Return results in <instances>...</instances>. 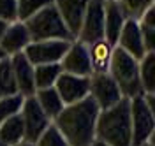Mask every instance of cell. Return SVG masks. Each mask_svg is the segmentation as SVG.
I'll return each mask as SVG.
<instances>
[{
  "instance_id": "2",
  "label": "cell",
  "mask_w": 155,
  "mask_h": 146,
  "mask_svg": "<svg viewBox=\"0 0 155 146\" xmlns=\"http://www.w3.org/2000/svg\"><path fill=\"white\" fill-rule=\"evenodd\" d=\"M95 141L107 146H132L129 99L124 97L115 106L99 111L95 122Z\"/></svg>"
},
{
  "instance_id": "11",
  "label": "cell",
  "mask_w": 155,
  "mask_h": 146,
  "mask_svg": "<svg viewBox=\"0 0 155 146\" xmlns=\"http://www.w3.org/2000/svg\"><path fill=\"white\" fill-rule=\"evenodd\" d=\"M62 72L74 74V76H90L92 67H90V58H88V48L87 44L72 41L69 44L65 55L60 60Z\"/></svg>"
},
{
  "instance_id": "28",
  "label": "cell",
  "mask_w": 155,
  "mask_h": 146,
  "mask_svg": "<svg viewBox=\"0 0 155 146\" xmlns=\"http://www.w3.org/2000/svg\"><path fill=\"white\" fill-rule=\"evenodd\" d=\"M0 20L5 23L18 21V0H0Z\"/></svg>"
},
{
  "instance_id": "12",
  "label": "cell",
  "mask_w": 155,
  "mask_h": 146,
  "mask_svg": "<svg viewBox=\"0 0 155 146\" xmlns=\"http://www.w3.org/2000/svg\"><path fill=\"white\" fill-rule=\"evenodd\" d=\"M11 70L14 76V83L21 97H32L35 93V81H34V65L30 63L23 53L9 57Z\"/></svg>"
},
{
  "instance_id": "6",
  "label": "cell",
  "mask_w": 155,
  "mask_h": 146,
  "mask_svg": "<svg viewBox=\"0 0 155 146\" xmlns=\"http://www.w3.org/2000/svg\"><path fill=\"white\" fill-rule=\"evenodd\" d=\"M104 4L106 0H88L76 41L88 46L95 41L104 39Z\"/></svg>"
},
{
  "instance_id": "5",
  "label": "cell",
  "mask_w": 155,
  "mask_h": 146,
  "mask_svg": "<svg viewBox=\"0 0 155 146\" xmlns=\"http://www.w3.org/2000/svg\"><path fill=\"white\" fill-rule=\"evenodd\" d=\"M130 102V132L132 146H141L152 136H155V111L150 109L143 95L129 99Z\"/></svg>"
},
{
  "instance_id": "16",
  "label": "cell",
  "mask_w": 155,
  "mask_h": 146,
  "mask_svg": "<svg viewBox=\"0 0 155 146\" xmlns=\"http://www.w3.org/2000/svg\"><path fill=\"white\" fill-rule=\"evenodd\" d=\"M124 23H125V18L118 7V4L113 0H106L104 4V41H107L111 46H116V41H118Z\"/></svg>"
},
{
  "instance_id": "32",
  "label": "cell",
  "mask_w": 155,
  "mask_h": 146,
  "mask_svg": "<svg viewBox=\"0 0 155 146\" xmlns=\"http://www.w3.org/2000/svg\"><path fill=\"white\" fill-rule=\"evenodd\" d=\"M90 146H107V144H104V143H101V141H94Z\"/></svg>"
},
{
  "instance_id": "9",
  "label": "cell",
  "mask_w": 155,
  "mask_h": 146,
  "mask_svg": "<svg viewBox=\"0 0 155 146\" xmlns=\"http://www.w3.org/2000/svg\"><path fill=\"white\" fill-rule=\"evenodd\" d=\"M69 44L71 42L67 41H37V42H30L23 49V55L34 67L44 63H60Z\"/></svg>"
},
{
  "instance_id": "10",
  "label": "cell",
  "mask_w": 155,
  "mask_h": 146,
  "mask_svg": "<svg viewBox=\"0 0 155 146\" xmlns=\"http://www.w3.org/2000/svg\"><path fill=\"white\" fill-rule=\"evenodd\" d=\"M88 88H90V76H74L62 72L55 81V90L65 106L88 97Z\"/></svg>"
},
{
  "instance_id": "25",
  "label": "cell",
  "mask_w": 155,
  "mask_h": 146,
  "mask_svg": "<svg viewBox=\"0 0 155 146\" xmlns=\"http://www.w3.org/2000/svg\"><path fill=\"white\" fill-rule=\"evenodd\" d=\"M53 4V0H18V21H27L35 12Z\"/></svg>"
},
{
  "instance_id": "14",
  "label": "cell",
  "mask_w": 155,
  "mask_h": 146,
  "mask_svg": "<svg viewBox=\"0 0 155 146\" xmlns=\"http://www.w3.org/2000/svg\"><path fill=\"white\" fill-rule=\"evenodd\" d=\"M116 46L120 49H124L125 53H129L136 60H141L148 53L145 49L139 23L136 20H125L124 27H122V32L118 35V41H116Z\"/></svg>"
},
{
  "instance_id": "4",
  "label": "cell",
  "mask_w": 155,
  "mask_h": 146,
  "mask_svg": "<svg viewBox=\"0 0 155 146\" xmlns=\"http://www.w3.org/2000/svg\"><path fill=\"white\" fill-rule=\"evenodd\" d=\"M23 23L28 30L32 42H37V41H67V42H72L74 41L53 4L41 9Z\"/></svg>"
},
{
  "instance_id": "22",
  "label": "cell",
  "mask_w": 155,
  "mask_h": 146,
  "mask_svg": "<svg viewBox=\"0 0 155 146\" xmlns=\"http://www.w3.org/2000/svg\"><path fill=\"white\" fill-rule=\"evenodd\" d=\"M118 7L125 20H139L150 7L155 5V0H118Z\"/></svg>"
},
{
  "instance_id": "21",
  "label": "cell",
  "mask_w": 155,
  "mask_h": 146,
  "mask_svg": "<svg viewBox=\"0 0 155 146\" xmlns=\"http://www.w3.org/2000/svg\"><path fill=\"white\" fill-rule=\"evenodd\" d=\"M139 79L145 93H155V51H148L139 60Z\"/></svg>"
},
{
  "instance_id": "27",
  "label": "cell",
  "mask_w": 155,
  "mask_h": 146,
  "mask_svg": "<svg viewBox=\"0 0 155 146\" xmlns=\"http://www.w3.org/2000/svg\"><path fill=\"white\" fill-rule=\"evenodd\" d=\"M35 146H69V143L65 141V137L60 134V130L51 123L35 141Z\"/></svg>"
},
{
  "instance_id": "1",
  "label": "cell",
  "mask_w": 155,
  "mask_h": 146,
  "mask_svg": "<svg viewBox=\"0 0 155 146\" xmlns=\"http://www.w3.org/2000/svg\"><path fill=\"white\" fill-rule=\"evenodd\" d=\"M99 107L90 97L67 104L53 118V125L65 137L69 146H90L95 141V122Z\"/></svg>"
},
{
  "instance_id": "17",
  "label": "cell",
  "mask_w": 155,
  "mask_h": 146,
  "mask_svg": "<svg viewBox=\"0 0 155 146\" xmlns=\"http://www.w3.org/2000/svg\"><path fill=\"white\" fill-rule=\"evenodd\" d=\"M87 48H88V58H90L92 74L94 72H107L111 53H113L115 46H111L107 41L101 39V41H95V42L88 44Z\"/></svg>"
},
{
  "instance_id": "35",
  "label": "cell",
  "mask_w": 155,
  "mask_h": 146,
  "mask_svg": "<svg viewBox=\"0 0 155 146\" xmlns=\"http://www.w3.org/2000/svg\"><path fill=\"white\" fill-rule=\"evenodd\" d=\"M113 2H118V0H113Z\"/></svg>"
},
{
  "instance_id": "30",
  "label": "cell",
  "mask_w": 155,
  "mask_h": 146,
  "mask_svg": "<svg viewBox=\"0 0 155 146\" xmlns=\"http://www.w3.org/2000/svg\"><path fill=\"white\" fill-rule=\"evenodd\" d=\"M141 146H155V136H152L150 139H148V141H145V143H143Z\"/></svg>"
},
{
  "instance_id": "18",
  "label": "cell",
  "mask_w": 155,
  "mask_h": 146,
  "mask_svg": "<svg viewBox=\"0 0 155 146\" xmlns=\"http://www.w3.org/2000/svg\"><path fill=\"white\" fill-rule=\"evenodd\" d=\"M0 141L5 146H14L25 141V127L19 113L0 123Z\"/></svg>"
},
{
  "instance_id": "23",
  "label": "cell",
  "mask_w": 155,
  "mask_h": 146,
  "mask_svg": "<svg viewBox=\"0 0 155 146\" xmlns=\"http://www.w3.org/2000/svg\"><path fill=\"white\" fill-rule=\"evenodd\" d=\"M137 23H139V30H141V35H143L145 49L146 51H153L155 49V5L146 11L137 20Z\"/></svg>"
},
{
  "instance_id": "31",
  "label": "cell",
  "mask_w": 155,
  "mask_h": 146,
  "mask_svg": "<svg viewBox=\"0 0 155 146\" xmlns=\"http://www.w3.org/2000/svg\"><path fill=\"white\" fill-rule=\"evenodd\" d=\"M14 146H35V144H32V143H27V141H21V143H18V144H14Z\"/></svg>"
},
{
  "instance_id": "3",
  "label": "cell",
  "mask_w": 155,
  "mask_h": 146,
  "mask_svg": "<svg viewBox=\"0 0 155 146\" xmlns=\"http://www.w3.org/2000/svg\"><path fill=\"white\" fill-rule=\"evenodd\" d=\"M107 74L113 78L125 99H134L145 93L139 79V60L132 58L129 53H125L118 46L113 48Z\"/></svg>"
},
{
  "instance_id": "33",
  "label": "cell",
  "mask_w": 155,
  "mask_h": 146,
  "mask_svg": "<svg viewBox=\"0 0 155 146\" xmlns=\"http://www.w3.org/2000/svg\"><path fill=\"white\" fill-rule=\"evenodd\" d=\"M4 58H7V57H5V55H4V51L0 49V60H4Z\"/></svg>"
},
{
  "instance_id": "8",
  "label": "cell",
  "mask_w": 155,
  "mask_h": 146,
  "mask_svg": "<svg viewBox=\"0 0 155 146\" xmlns=\"http://www.w3.org/2000/svg\"><path fill=\"white\" fill-rule=\"evenodd\" d=\"M19 115L23 120V127H25V141L35 144V141L41 137V134L51 125V120L44 115V111L41 109L34 95L23 99Z\"/></svg>"
},
{
  "instance_id": "15",
  "label": "cell",
  "mask_w": 155,
  "mask_h": 146,
  "mask_svg": "<svg viewBox=\"0 0 155 146\" xmlns=\"http://www.w3.org/2000/svg\"><path fill=\"white\" fill-rule=\"evenodd\" d=\"M30 42V34L23 21H14L7 25V30L4 34V37L0 41V49L4 51V55L9 58L12 55L23 53V49L28 46Z\"/></svg>"
},
{
  "instance_id": "7",
  "label": "cell",
  "mask_w": 155,
  "mask_h": 146,
  "mask_svg": "<svg viewBox=\"0 0 155 146\" xmlns=\"http://www.w3.org/2000/svg\"><path fill=\"white\" fill-rule=\"evenodd\" d=\"M88 97L95 102L99 109H107L115 106L116 102H120L124 95L107 72H94L90 74Z\"/></svg>"
},
{
  "instance_id": "29",
  "label": "cell",
  "mask_w": 155,
  "mask_h": 146,
  "mask_svg": "<svg viewBox=\"0 0 155 146\" xmlns=\"http://www.w3.org/2000/svg\"><path fill=\"white\" fill-rule=\"evenodd\" d=\"M7 25H9V23H5V21L0 20V41H2L4 34H5V30H7Z\"/></svg>"
},
{
  "instance_id": "26",
  "label": "cell",
  "mask_w": 155,
  "mask_h": 146,
  "mask_svg": "<svg viewBox=\"0 0 155 146\" xmlns=\"http://www.w3.org/2000/svg\"><path fill=\"white\" fill-rule=\"evenodd\" d=\"M23 99H25V97H21L19 93L0 99V123H2V122H5L7 118L18 115L19 111H21Z\"/></svg>"
},
{
  "instance_id": "13",
  "label": "cell",
  "mask_w": 155,
  "mask_h": 146,
  "mask_svg": "<svg viewBox=\"0 0 155 146\" xmlns=\"http://www.w3.org/2000/svg\"><path fill=\"white\" fill-rule=\"evenodd\" d=\"M53 5L57 7L64 25L67 27L69 34L76 41L78 32L81 28V21L87 11L88 0H53Z\"/></svg>"
},
{
  "instance_id": "24",
  "label": "cell",
  "mask_w": 155,
  "mask_h": 146,
  "mask_svg": "<svg viewBox=\"0 0 155 146\" xmlns=\"http://www.w3.org/2000/svg\"><path fill=\"white\" fill-rule=\"evenodd\" d=\"M16 93H18V88L11 70V62L9 58H4L0 60V99L16 95Z\"/></svg>"
},
{
  "instance_id": "19",
  "label": "cell",
  "mask_w": 155,
  "mask_h": 146,
  "mask_svg": "<svg viewBox=\"0 0 155 146\" xmlns=\"http://www.w3.org/2000/svg\"><path fill=\"white\" fill-rule=\"evenodd\" d=\"M34 97L37 100V104L41 106V109L44 111V115L53 122V118L57 116L58 113L64 109V102H62V99L60 95L57 93V90L55 86L51 88H42V90H35V93H34Z\"/></svg>"
},
{
  "instance_id": "20",
  "label": "cell",
  "mask_w": 155,
  "mask_h": 146,
  "mask_svg": "<svg viewBox=\"0 0 155 146\" xmlns=\"http://www.w3.org/2000/svg\"><path fill=\"white\" fill-rule=\"evenodd\" d=\"M62 74L60 63H44V65H35L34 67V81H35V90L55 86V81Z\"/></svg>"
},
{
  "instance_id": "34",
  "label": "cell",
  "mask_w": 155,
  "mask_h": 146,
  "mask_svg": "<svg viewBox=\"0 0 155 146\" xmlns=\"http://www.w3.org/2000/svg\"><path fill=\"white\" fill-rule=\"evenodd\" d=\"M0 146H5V144H4V143H2V141H0Z\"/></svg>"
}]
</instances>
